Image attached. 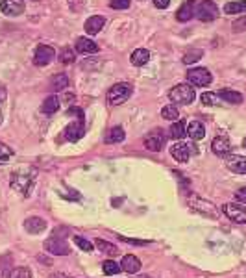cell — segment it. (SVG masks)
I'll return each mask as SVG.
<instances>
[{
    "label": "cell",
    "mask_w": 246,
    "mask_h": 278,
    "mask_svg": "<svg viewBox=\"0 0 246 278\" xmlns=\"http://www.w3.org/2000/svg\"><path fill=\"white\" fill-rule=\"evenodd\" d=\"M37 178V169L35 167H20L15 173H11V187L17 189L20 195L28 197L32 193V187Z\"/></svg>",
    "instance_id": "6da1fadb"
},
{
    "label": "cell",
    "mask_w": 246,
    "mask_h": 278,
    "mask_svg": "<svg viewBox=\"0 0 246 278\" xmlns=\"http://www.w3.org/2000/svg\"><path fill=\"white\" fill-rule=\"evenodd\" d=\"M67 115L71 117H76V121H73L65 128V139L67 141H78L85 136V115H83V110L80 108H71L67 112Z\"/></svg>",
    "instance_id": "7a4b0ae2"
},
{
    "label": "cell",
    "mask_w": 246,
    "mask_h": 278,
    "mask_svg": "<svg viewBox=\"0 0 246 278\" xmlns=\"http://www.w3.org/2000/svg\"><path fill=\"white\" fill-rule=\"evenodd\" d=\"M169 98L176 106H178V104L180 106H187V104L194 102L196 93H194V88H191L189 83H178L176 88H172L169 91Z\"/></svg>",
    "instance_id": "3957f363"
},
{
    "label": "cell",
    "mask_w": 246,
    "mask_h": 278,
    "mask_svg": "<svg viewBox=\"0 0 246 278\" xmlns=\"http://www.w3.org/2000/svg\"><path fill=\"white\" fill-rule=\"evenodd\" d=\"M131 93H133L131 83L121 82V83H115L113 88H109L106 98H107V102H109V106H121V104H124L126 100L131 97Z\"/></svg>",
    "instance_id": "277c9868"
},
{
    "label": "cell",
    "mask_w": 246,
    "mask_h": 278,
    "mask_svg": "<svg viewBox=\"0 0 246 278\" xmlns=\"http://www.w3.org/2000/svg\"><path fill=\"white\" fill-rule=\"evenodd\" d=\"M44 249H47V252L54 254V256H67V254L71 252V247H69V243L63 239V234H58V230L54 232L52 238L47 239Z\"/></svg>",
    "instance_id": "5b68a950"
},
{
    "label": "cell",
    "mask_w": 246,
    "mask_h": 278,
    "mask_svg": "<svg viewBox=\"0 0 246 278\" xmlns=\"http://www.w3.org/2000/svg\"><path fill=\"white\" fill-rule=\"evenodd\" d=\"M189 208L198 211V213L206 215V217H211V219H217V215H218V210L209 202V200H204V199H200V197H194V195L189 197Z\"/></svg>",
    "instance_id": "8992f818"
},
{
    "label": "cell",
    "mask_w": 246,
    "mask_h": 278,
    "mask_svg": "<svg viewBox=\"0 0 246 278\" xmlns=\"http://www.w3.org/2000/svg\"><path fill=\"white\" fill-rule=\"evenodd\" d=\"M194 15H196L202 23H211V20H215L218 17V8L213 0H202V2L196 6Z\"/></svg>",
    "instance_id": "52a82bcc"
},
{
    "label": "cell",
    "mask_w": 246,
    "mask_h": 278,
    "mask_svg": "<svg viewBox=\"0 0 246 278\" xmlns=\"http://www.w3.org/2000/svg\"><path fill=\"white\" fill-rule=\"evenodd\" d=\"M187 80L194 88H204V85H209L213 82V74L206 67H194L187 71Z\"/></svg>",
    "instance_id": "ba28073f"
},
{
    "label": "cell",
    "mask_w": 246,
    "mask_h": 278,
    "mask_svg": "<svg viewBox=\"0 0 246 278\" xmlns=\"http://www.w3.org/2000/svg\"><path fill=\"white\" fill-rule=\"evenodd\" d=\"M165 141H167L165 134L161 132L160 128H155V130H150V132L146 134L145 146L152 152H161L163 151V146H165Z\"/></svg>",
    "instance_id": "9c48e42d"
},
{
    "label": "cell",
    "mask_w": 246,
    "mask_h": 278,
    "mask_svg": "<svg viewBox=\"0 0 246 278\" xmlns=\"http://www.w3.org/2000/svg\"><path fill=\"white\" fill-rule=\"evenodd\" d=\"M222 211L228 219H232L233 223H239V225H244L246 223V208L241 204H235V202H228V204L222 206Z\"/></svg>",
    "instance_id": "30bf717a"
},
{
    "label": "cell",
    "mask_w": 246,
    "mask_h": 278,
    "mask_svg": "<svg viewBox=\"0 0 246 278\" xmlns=\"http://www.w3.org/2000/svg\"><path fill=\"white\" fill-rule=\"evenodd\" d=\"M26 10L23 0H0V11L8 17H19Z\"/></svg>",
    "instance_id": "8fae6325"
},
{
    "label": "cell",
    "mask_w": 246,
    "mask_h": 278,
    "mask_svg": "<svg viewBox=\"0 0 246 278\" xmlns=\"http://www.w3.org/2000/svg\"><path fill=\"white\" fill-rule=\"evenodd\" d=\"M56 56V50L49 45H39L37 49H35V54H34V63L37 67H44V65H49L50 61L54 59Z\"/></svg>",
    "instance_id": "7c38bea8"
},
{
    "label": "cell",
    "mask_w": 246,
    "mask_h": 278,
    "mask_svg": "<svg viewBox=\"0 0 246 278\" xmlns=\"http://www.w3.org/2000/svg\"><path fill=\"white\" fill-rule=\"evenodd\" d=\"M226 167L235 175H246V158L237 156V154H228Z\"/></svg>",
    "instance_id": "4fadbf2b"
},
{
    "label": "cell",
    "mask_w": 246,
    "mask_h": 278,
    "mask_svg": "<svg viewBox=\"0 0 246 278\" xmlns=\"http://www.w3.org/2000/svg\"><path fill=\"white\" fill-rule=\"evenodd\" d=\"M211 151L217 156H228L230 151H232V143L226 136H217L211 143Z\"/></svg>",
    "instance_id": "5bb4252c"
},
{
    "label": "cell",
    "mask_w": 246,
    "mask_h": 278,
    "mask_svg": "<svg viewBox=\"0 0 246 278\" xmlns=\"http://www.w3.org/2000/svg\"><path fill=\"white\" fill-rule=\"evenodd\" d=\"M104 26H106V17H102V15H93V17H89V19L85 20L83 28H85V32L89 35H97L98 32H102Z\"/></svg>",
    "instance_id": "9a60e30c"
},
{
    "label": "cell",
    "mask_w": 246,
    "mask_h": 278,
    "mask_svg": "<svg viewBox=\"0 0 246 278\" xmlns=\"http://www.w3.org/2000/svg\"><path fill=\"white\" fill-rule=\"evenodd\" d=\"M194 11H196V2L194 0H185L182 8L176 11V19L180 23H187V20H191L194 17Z\"/></svg>",
    "instance_id": "2e32d148"
},
{
    "label": "cell",
    "mask_w": 246,
    "mask_h": 278,
    "mask_svg": "<svg viewBox=\"0 0 246 278\" xmlns=\"http://www.w3.org/2000/svg\"><path fill=\"white\" fill-rule=\"evenodd\" d=\"M44 228H47V221L41 219V217H28L25 221V230L28 234H41Z\"/></svg>",
    "instance_id": "e0dca14e"
},
{
    "label": "cell",
    "mask_w": 246,
    "mask_h": 278,
    "mask_svg": "<svg viewBox=\"0 0 246 278\" xmlns=\"http://www.w3.org/2000/svg\"><path fill=\"white\" fill-rule=\"evenodd\" d=\"M76 50L80 54H87V56H89V54H97L100 49H98V45L93 39H89V37H78Z\"/></svg>",
    "instance_id": "ac0fdd59"
},
{
    "label": "cell",
    "mask_w": 246,
    "mask_h": 278,
    "mask_svg": "<svg viewBox=\"0 0 246 278\" xmlns=\"http://www.w3.org/2000/svg\"><path fill=\"white\" fill-rule=\"evenodd\" d=\"M121 269L122 271H126V273H130V274L137 273V271L141 269V260L137 258V256H133V254H126L121 262Z\"/></svg>",
    "instance_id": "d6986e66"
},
{
    "label": "cell",
    "mask_w": 246,
    "mask_h": 278,
    "mask_svg": "<svg viewBox=\"0 0 246 278\" xmlns=\"http://www.w3.org/2000/svg\"><path fill=\"white\" fill-rule=\"evenodd\" d=\"M170 154H172V158L176 161H180V163H185V161L189 160V154H191V151H189V145H185V143H176V145L170 146Z\"/></svg>",
    "instance_id": "ffe728a7"
},
{
    "label": "cell",
    "mask_w": 246,
    "mask_h": 278,
    "mask_svg": "<svg viewBox=\"0 0 246 278\" xmlns=\"http://www.w3.org/2000/svg\"><path fill=\"white\" fill-rule=\"evenodd\" d=\"M187 136L194 141H200V139L206 137V128L200 121H191L187 126Z\"/></svg>",
    "instance_id": "44dd1931"
},
{
    "label": "cell",
    "mask_w": 246,
    "mask_h": 278,
    "mask_svg": "<svg viewBox=\"0 0 246 278\" xmlns=\"http://www.w3.org/2000/svg\"><path fill=\"white\" fill-rule=\"evenodd\" d=\"M130 61L131 65H136V67H143L150 61V52L146 49H137L131 52L130 56Z\"/></svg>",
    "instance_id": "7402d4cb"
},
{
    "label": "cell",
    "mask_w": 246,
    "mask_h": 278,
    "mask_svg": "<svg viewBox=\"0 0 246 278\" xmlns=\"http://www.w3.org/2000/svg\"><path fill=\"white\" fill-rule=\"evenodd\" d=\"M44 115H52L59 110V98L56 95H50L47 100H43V106H41Z\"/></svg>",
    "instance_id": "603a6c76"
},
{
    "label": "cell",
    "mask_w": 246,
    "mask_h": 278,
    "mask_svg": "<svg viewBox=\"0 0 246 278\" xmlns=\"http://www.w3.org/2000/svg\"><path fill=\"white\" fill-rule=\"evenodd\" d=\"M124 137H126L124 128H122V126H113L109 132H107L106 143H107V145H113V143H121V141H124Z\"/></svg>",
    "instance_id": "cb8c5ba5"
},
{
    "label": "cell",
    "mask_w": 246,
    "mask_h": 278,
    "mask_svg": "<svg viewBox=\"0 0 246 278\" xmlns=\"http://www.w3.org/2000/svg\"><path fill=\"white\" fill-rule=\"evenodd\" d=\"M69 85V78L67 74H54L52 78H50V88H52V91H63V89H67Z\"/></svg>",
    "instance_id": "d4e9b609"
},
{
    "label": "cell",
    "mask_w": 246,
    "mask_h": 278,
    "mask_svg": "<svg viewBox=\"0 0 246 278\" xmlns=\"http://www.w3.org/2000/svg\"><path fill=\"white\" fill-rule=\"evenodd\" d=\"M218 97H220L222 100L230 102V104H241L242 102V95L239 91H233V89H222V91L218 93Z\"/></svg>",
    "instance_id": "484cf974"
},
{
    "label": "cell",
    "mask_w": 246,
    "mask_h": 278,
    "mask_svg": "<svg viewBox=\"0 0 246 278\" xmlns=\"http://www.w3.org/2000/svg\"><path fill=\"white\" fill-rule=\"evenodd\" d=\"M95 245L98 247V250H102V252L107 254V256H117V254L121 252L115 245L109 243V241H106V239H97V241H95Z\"/></svg>",
    "instance_id": "4316f807"
},
{
    "label": "cell",
    "mask_w": 246,
    "mask_h": 278,
    "mask_svg": "<svg viewBox=\"0 0 246 278\" xmlns=\"http://www.w3.org/2000/svg\"><path fill=\"white\" fill-rule=\"evenodd\" d=\"M246 11V0H237V2H228L224 6V13L228 15H235V13H242Z\"/></svg>",
    "instance_id": "83f0119b"
},
{
    "label": "cell",
    "mask_w": 246,
    "mask_h": 278,
    "mask_svg": "<svg viewBox=\"0 0 246 278\" xmlns=\"http://www.w3.org/2000/svg\"><path fill=\"white\" fill-rule=\"evenodd\" d=\"M185 134H187V130H185V121L178 119V121L170 126V137H172V139H182Z\"/></svg>",
    "instance_id": "f1b7e54d"
},
{
    "label": "cell",
    "mask_w": 246,
    "mask_h": 278,
    "mask_svg": "<svg viewBox=\"0 0 246 278\" xmlns=\"http://www.w3.org/2000/svg\"><path fill=\"white\" fill-rule=\"evenodd\" d=\"M161 115H163V119H167V121H178L180 117V112L178 108H176V104H170V106H165L163 110H161Z\"/></svg>",
    "instance_id": "f546056e"
},
{
    "label": "cell",
    "mask_w": 246,
    "mask_h": 278,
    "mask_svg": "<svg viewBox=\"0 0 246 278\" xmlns=\"http://www.w3.org/2000/svg\"><path fill=\"white\" fill-rule=\"evenodd\" d=\"M202 56H204V50H200V49L189 50V52L184 56V63L185 65H193V63H196V61H200V59H202Z\"/></svg>",
    "instance_id": "4dcf8cb0"
},
{
    "label": "cell",
    "mask_w": 246,
    "mask_h": 278,
    "mask_svg": "<svg viewBox=\"0 0 246 278\" xmlns=\"http://www.w3.org/2000/svg\"><path fill=\"white\" fill-rule=\"evenodd\" d=\"M202 102L206 104V106H218V104H220V97H218L217 93H204Z\"/></svg>",
    "instance_id": "1f68e13d"
},
{
    "label": "cell",
    "mask_w": 246,
    "mask_h": 278,
    "mask_svg": "<svg viewBox=\"0 0 246 278\" xmlns=\"http://www.w3.org/2000/svg\"><path fill=\"white\" fill-rule=\"evenodd\" d=\"M102 269H104L106 274H117L121 271V265L117 264V262H113V260H106V262L102 264Z\"/></svg>",
    "instance_id": "d6a6232c"
},
{
    "label": "cell",
    "mask_w": 246,
    "mask_h": 278,
    "mask_svg": "<svg viewBox=\"0 0 246 278\" xmlns=\"http://www.w3.org/2000/svg\"><path fill=\"white\" fill-rule=\"evenodd\" d=\"M8 278H32V273H30V269L26 267H15L13 271L8 274Z\"/></svg>",
    "instance_id": "836d02e7"
},
{
    "label": "cell",
    "mask_w": 246,
    "mask_h": 278,
    "mask_svg": "<svg viewBox=\"0 0 246 278\" xmlns=\"http://www.w3.org/2000/svg\"><path fill=\"white\" fill-rule=\"evenodd\" d=\"M119 239L124 241V243H130V245H137V247H146L150 243L148 239H133V238H126V236L119 234Z\"/></svg>",
    "instance_id": "e575fe53"
},
{
    "label": "cell",
    "mask_w": 246,
    "mask_h": 278,
    "mask_svg": "<svg viewBox=\"0 0 246 278\" xmlns=\"http://www.w3.org/2000/svg\"><path fill=\"white\" fill-rule=\"evenodd\" d=\"M74 243L80 247L82 250H85V252H89V250H93V245L91 241H87L85 238H80V236H74Z\"/></svg>",
    "instance_id": "d590c367"
},
{
    "label": "cell",
    "mask_w": 246,
    "mask_h": 278,
    "mask_svg": "<svg viewBox=\"0 0 246 278\" xmlns=\"http://www.w3.org/2000/svg\"><path fill=\"white\" fill-rule=\"evenodd\" d=\"M13 156V151L6 143H0V161H8Z\"/></svg>",
    "instance_id": "8d00e7d4"
},
{
    "label": "cell",
    "mask_w": 246,
    "mask_h": 278,
    "mask_svg": "<svg viewBox=\"0 0 246 278\" xmlns=\"http://www.w3.org/2000/svg\"><path fill=\"white\" fill-rule=\"evenodd\" d=\"M232 30L235 32V34H239V32H246V15L244 17H241V19L233 20Z\"/></svg>",
    "instance_id": "74e56055"
},
{
    "label": "cell",
    "mask_w": 246,
    "mask_h": 278,
    "mask_svg": "<svg viewBox=\"0 0 246 278\" xmlns=\"http://www.w3.org/2000/svg\"><path fill=\"white\" fill-rule=\"evenodd\" d=\"M130 2L131 0H111L109 6L113 10H128V8H130Z\"/></svg>",
    "instance_id": "f35d334b"
},
{
    "label": "cell",
    "mask_w": 246,
    "mask_h": 278,
    "mask_svg": "<svg viewBox=\"0 0 246 278\" xmlns=\"http://www.w3.org/2000/svg\"><path fill=\"white\" fill-rule=\"evenodd\" d=\"M6 97H8V91H6L4 85H0V124H2V119H4V104H6Z\"/></svg>",
    "instance_id": "ab89813d"
},
{
    "label": "cell",
    "mask_w": 246,
    "mask_h": 278,
    "mask_svg": "<svg viewBox=\"0 0 246 278\" xmlns=\"http://www.w3.org/2000/svg\"><path fill=\"white\" fill-rule=\"evenodd\" d=\"M61 61H63L65 65H71V63H73V61H74V52H73V50H71V49H65V50H63V52H61Z\"/></svg>",
    "instance_id": "60d3db41"
},
{
    "label": "cell",
    "mask_w": 246,
    "mask_h": 278,
    "mask_svg": "<svg viewBox=\"0 0 246 278\" xmlns=\"http://www.w3.org/2000/svg\"><path fill=\"white\" fill-rule=\"evenodd\" d=\"M235 199L239 200V202H246V185L235 191Z\"/></svg>",
    "instance_id": "b9f144b4"
},
{
    "label": "cell",
    "mask_w": 246,
    "mask_h": 278,
    "mask_svg": "<svg viewBox=\"0 0 246 278\" xmlns=\"http://www.w3.org/2000/svg\"><path fill=\"white\" fill-rule=\"evenodd\" d=\"M155 8H160V10H165V8H169L170 0H154Z\"/></svg>",
    "instance_id": "7bdbcfd3"
},
{
    "label": "cell",
    "mask_w": 246,
    "mask_h": 278,
    "mask_svg": "<svg viewBox=\"0 0 246 278\" xmlns=\"http://www.w3.org/2000/svg\"><path fill=\"white\" fill-rule=\"evenodd\" d=\"M50 278H69V276H67V274H63V273H54Z\"/></svg>",
    "instance_id": "ee69618b"
},
{
    "label": "cell",
    "mask_w": 246,
    "mask_h": 278,
    "mask_svg": "<svg viewBox=\"0 0 246 278\" xmlns=\"http://www.w3.org/2000/svg\"><path fill=\"white\" fill-rule=\"evenodd\" d=\"M242 146H244V148H246V137H244V141H242Z\"/></svg>",
    "instance_id": "f6af8a7d"
},
{
    "label": "cell",
    "mask_w": 246,
    "mask_h": 278,
    "mask_svg": "<svg viewBox=\"0 0 246 278\" xmlns=\"http://www.w3.org/2000/svg\"><path fill=\"white\" fill-rule=\"evenodd\" d=\"M137 278H152V276H146V274H145V276H137Z\"/></svg>",
    "instance_id": "bcb514c9"
}]
</instances>
